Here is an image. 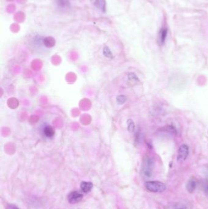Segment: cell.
<instances>
[{"instance_id":"1","label":"cell","mask_w":208,"mask_h":209,"mask_svg":"<svg viewBox=\"0 0 208 209\" xmlns=\"http://www.w3.org/2000/svg\"><path fill=\"white\" fill-rule=\"evenodd\" d=\"M145 187L153 193H162L166 190V185L159 181H147L145 183Z\"/></svg>"},{"instance_id":"2","label":"cell","mask_w":208,"mask_h":209,"mask_svg":"<svg viewBox=\"0 0 208 209\" xmlns=\"http://www.w3.org/2000/svg\"><path fill=\"white\" fill-rule=\"evenodd\" d=\"M189 153V148L186 144H182L178 150L177 161L178 163L184 162L187 158Z\"/></svg>"},{"instance_id":"3","label":"cell","mask_w":208,"mask_h":209,"mask_svg":"<svg viewBox=\"0 0 208 209\" xmlns=\"http://www.w3.org/2000/svg\"><path fill=\"white\" fill-rule=\"evenodd\" d=\"M153 168V162L151 158H147L143 164L142 168V172L144 176L146 177H150L152 174Z\"/></svg>"},{"instance_id":"4","label":"cell","mask_w":208,"mask_h":209,"mask_svg":"<svg viewBox=\"0 0 208 209\" xmlns=\"http://www.w3.org/2000/svg\"><path fill=\"white\" fill-rule=\"evenodd\" d=\"M83 195L78 191H74L70 193L68 196V200L71 204H76L81 201Z\"/></svg>"},{"instance_id":"5","label":"cell","mask_w":208,"mask_h":209,"mask_svg":"<svg viewBox=\"0 0 208 209\" xmlns=\"http://www.w3.org/2000/svg\"><path fill=\"white\" fill-rule=\"evenodd\" d=\"M94 6L98 8L101 11L104 12L106 10V0H91Z\"/></svg>"},{"instance_id":"6","label":"cell","mask_w":208,"mask_h":209,"mask_svg":"<svg viewBox=\"0 0 208 209\" xmlns=\"http://www.w3.org/2000/svg\"><path fill=\"white\" fill-rule=\"evenodd\" d=\"M197 187V182L193 178L190 179L186 184V190L190 193L194 192Z\"/></svg>"},{"instance_id":"7","label":"cell","mask_w":208,"mask_h":209,"mask_svg":"<svg viewBox=\"0 0 208 209\" xmlns=\"http://www.w3.org/2000/svg\"><path fill=\"white\" fill-rule=\"evenodd\" d=\"M167 29L165 28H162L160 30L159 34H158V42L159 45H162L164 44L166 37H167Z\"/></svg>"},{"instance_id":"8","label":"cell","mask_w":208,"mask_h":209,"mask_svg":"<svg viewBox=\"0 0 208 209\" xmlns=\"http://www.w3.org/2000/svg\"><path fill=\"white\" fill-rule=\"evenodd\" d=\"M93 187V184L89 182H82L81 184V189L84 193L89 192Z\"/></svg>"},{"instance_id":"9","label":"cell","mask_w":208,"mask_h":209,"mask_svg":"<svg viewBox=\"0 0 208 209\" xmlns=\"http://www.w3.org/2000/svg\"><path fill=\"white\" fill-rule=\"evenodd\" d=\"M55 130L51 126H47L43 130L44 135L48 138H52L55 135Z\"/></svg>"},{"instance_id":"10","label":"cell","mask_w":208,"mask_h":209,"mask_svg":"<svg viewBox=\"0 0 208 209\" xmlns=\"http://www.w3.org/2000/svg\"><path fill=\"white\" fill-rule=\"evenodd\" d=\"M43 44L45 45V47L48 48H51L55 46V40L52 37H45L43 40Z\"/></svg>"},{"instance_id":"11","label":"cell","mask_w":208,"mask_h":209,"mask_svg":"<svg viewBox=\"0 0 208 209\" xmlns=\"http://www.w3.org/2000/svg\"><path fill=\"white\" fill-rule=\"evenodd\" d=\"M128 79L130 81H133V83H138L139 82V80L138 78V76H136V75L134 73H130L129 75H128Z\"/></svg>"},{"instance_id":"12","label":"cell","mask_w":208,"mask_h":209,"mask_svg":"<svg viewBox=\"0 0 208 209\" xmlns=\"http://www.w3.org/2000/svg\"><path fill=\"white\" fill-rule=\"evenodd\" d=\"M128 123V129L130 132H133L135 129V125L134 122L131 119H129L127 122Z\"/></svg>"},{"instance_id":"13","label":"cell","mask_w":208,"mask_h":209,"mask_svg":"<svg viewBox=\"0 0 208 209\" xmlns=\"http://www.w3.org/2000/svg\"><path fill=\"white\" fill-rule=\"evenodd\" d=\"M103 53H104V55L107 58H112V54L108 47H105L104 48Z\"/></svg>"},{"instance_id":"14","label":"cell","mask_w":208,"mask_h":209,"mask_svg":"<svg viewBox=\"0 0 208 209\" xmlns=\"http://www.w3.org/2000/svg\"><path fill=\"white\" fill-rule=\"evenodd\" d=\"M126 100H127V98L124 95H119L117 97V101L120 104H123V103H125Z\"/></svg>"},{"instance_id":"15","label":"cell","mask_w":208,"mask_h":209,"mask_svg":"<svg viewBox=\"0 0 208 209\" xmlns=\"http://www.w3.org/2000/svg\"><path fill=\"white\" fill-rule=\"evenodd\" d=\"M203 187H204V191L208 195V181L206 180L203 183Z\"/></svg>"},{"instance_id":"16","label":"cell","mask_w":208,"mask_h":209,"mask_svg":"<svg viewBox=\"0 0 208 209\" xmlns=\"http://www.w3.org/2000/svg\"><path fill=\"white\" fill-rule=\"evenodd\" d=\"M59 4L62 6H65L67 4V0H58Z\"/></svg>"},{"instance_id":"17","label":"cell","mask_w":208,"mask_h":209,"mask_svg":"<svg viewBox=\"0 0 208 209\" xmlns=\"http://www.w3.org/2000/svg\"><path fill=\"white\" fill-rule=\"evenodd\" d=\"M7 209H19L16 206L13 204H9L7 206Z\"/></svg>"},{"instance_id":"18","label":"cell","mask_w":208,"mask_h":209,"mask_svg":"<svg viewBox=\"0 0 208 209\" xmlns=\"http://www.w3.org/2000/svg\"></svg>"}]
</instances>
